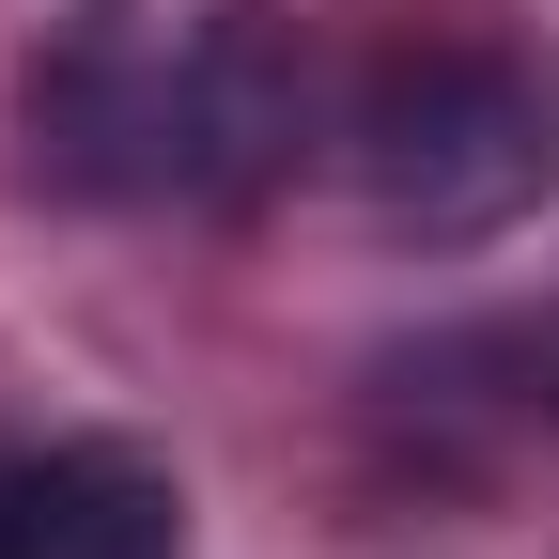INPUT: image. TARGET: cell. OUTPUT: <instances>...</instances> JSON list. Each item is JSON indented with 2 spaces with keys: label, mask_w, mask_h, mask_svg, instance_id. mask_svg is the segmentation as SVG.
Returning a JSON list of instances; mask_svg holds the SVG:
<instances>
[{
  "label": "cell",
  "mask_w": 559,
  "mask_h": 559,
  "mask_svg": "<svg viewBox=\"0 0 559 559\" xmlns=\"http://www.w3.org/2000/svg\"><path fill=\"white\" fill-rule=\"evenodd\" d=\"M342 171L389 234H498L559 187V94L513 47H389L342 109Z\"/></svg>",
  "instance_id": "obj_2"
},
{
  "label": "cell",
  "mask_w": 559,
  "mask_h": 559,
  "mask_svg": "<svg viewBox=\"0 0 559 559\" xmlns=\"http://www.w3.org/2000/svg\"><path fill=\"white\" fill-rule=\"evenodd\" d=\"M0 559H187V481L124 436L0 451Z\"/></svg>",
  "instance_id": "obj_3"
},
{
  "label": "cell",
  "mask_w": 559,
  "mask_h": 559,
  "mask_svg": "<svg viewBox=\"0 0 559 559\" xmlns=\"http://www.w3.org/2000/svg\"><path fill=\"white\" fill-rule=\"evenodd\" d=\"M32 171L94 202H249L296 171L311 140V47L264 0H202V16H79L32 62Z\"/></svg>",
  "instance_id": "obj_1"
}]
</instances>
